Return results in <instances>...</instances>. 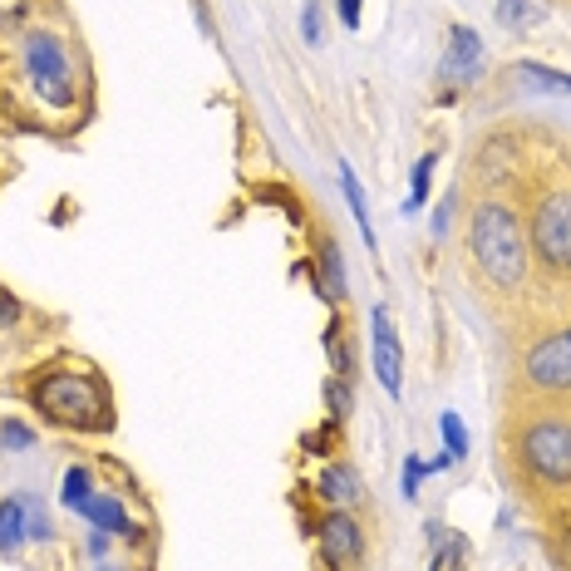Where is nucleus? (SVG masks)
Wrapping results in <instances>:
<instances>
[{"instance_id": "obj_1", "label": "nucleus", "mask_w": 571, "mask_h": 571, "mask_svg": "<svg viewBox=\"0 0 571 571\" xmlns=\"http://www.w3.org/2000/svg\"><path fill=\"white\" fill-rule=\"evenodd\" d=\"M468 247H473V261L483 267L498 291H517L527 281V257H532V241H527L522 222L507 203L488 197V203L473 207L468 217Z\"/></svg>"}, {"instance_id": "obj_25", "label": "nucleus", "mask_w": 571, "mask_h": 571, "mask_svg": "<svg viewBox=\"0 0 571 571\" xmlns=\"http://www.w3.org/2000/svg\"><path fill=\"white\" fill-rule=\"evenodd\" d=\"M301 35H305V45H321V6H305V15H301Z\"/></svg>"}, {"instance_id": "obj_22", "label": "nucleus", "mask_w": 571, "mask_h": 571, "mask_svg": "<svg viewBox=\"0 0 571 571\" xmlns=\"http://www.w3.org/2000/svg\"><path fill=\"white\" fill-rule=\"evenodd\" d=\"M429 459H419V453H409V463H405V483H399V488H405V498H414V493H419V483H424L429 478Z\"/></svg>"}, {"instance_id": "obj_8", "label": "nucleus", "mask_w": 571, "mask_h": 571, "mask_svg": "<svg viewBox=\"0 0 571 571\" xmlns=\"http://www.w3.org/2000/svg\"><path fill=\"white\" fill-rule=\"evenodd\" d=\"M369 321H375V375H379V385H385V395L399 399V395H405V375H399V359H405V355H399L389 311H385V305H375V311H369Z\"/></svg>"}, {"instance_id": "obj_2", "label": "nucleus", "mask_w": 571, "mask_h": 571, "mask_svg": "<svg viewBox=\"0 0 571 571\" xmlns=\"http://www.w3.org/2000/svg\"><path fill=\"white\" fill-rule=\"evenodd\" d=\"M35 409L60 429H109V395L94 375H45L35 385Z\"/></svg>"}, {"instance_id": "obj_9", "label": "nucleus", "mask_w": 571, "mask_h": 571, "mask_svg": "<svg viewBox=\"0 0 571 571\" xmlns=\"http://www.w3.org/2000/svg\"><path fill=\"white\" fill-rule=\"evenodd\" d=\"M478 69H483V40L473 35L468 25H453L449 30V55H443V74H449V79L473 84L478 79Z\"/></svg>"}, {"instance_id": "obj_13", "label": "nucleus", "mask_w": 571, "mask_h": 571, "mask_svg": "<svg viewBox=\"0 0 571 571\" xmlns=\"http://www.w3.org/2000/svg\"><path fill=\"white\" fill-rule=\"evenodd\" d=\"M341 187H345V203H351V213H355V222H359V231H365V247L375 251V227H369V203H365V187H359L355 168H345V163H341Z\"/></svg>"}, {"instance_id": "obj_5", "label": "nucleus", "mask_w": 571, "mask_h": 571, "mask_svg": "<svg viewBox=\"0 0 571 571\" xmlns=\"http://www.w3.org/2000/svg\"><path fill=\"white\" fill-rule=\"evenodd\" d=\"M25 69L35 79V94L50 104V109H69L74 104V69L69 55L55 35H30L25 40Z\"/></svg>"}, {"instance_id": "obj_19", "label": "nucleus", "mask_w": 571, "mask_h": 571, "mask_svg": "<svg viewBox=\"0 0 571 571\" xmlns=\"http://www.w3.org/2000/svg\"><path fill=\"white\" fill-rule=\"evenodd\" d=\"M89 483H94L89 468H69V473H65V493H60V498H65V507H74V513H79V507L94 498Z\"/></svg>"}, {"instance_id": "obj_11", "label": "nucleus", "mask_w": 571, "mask_h": 571, "mask_svg": "<svg viewBox=\"0 0 571 571\" xmlns=\"http://www.w3.org/2000/svg\"><path fill=\"white\" fill-rule=\"evenodd\" d=\"M429 542H433V567L429 571H463V557H468V542L449 527L429 522Z\"/></svg>"}, {"instance_id": "obj_17", "label": "nucleus", "mask_w": 571, "mask_h": 571, "mask_svg": "<svg viewBox=\"0 0 571 571\" xmlns=\"http://www.w3.org/2000/svg\"><path fill=\"white\" fill-rule=\"evenodd\" d=\"M321 291H331V301H341V295H345V267H341L335 241H325V247H321Z\"/></svg>"}, {"instance_id": "obj_7", "label": "nucleus", "mask_w": 571, "mask_h": 571, "mask_svg": "<svg viewBox=\"0 0 571 571\" xmlns=\"http://www.w3.org/2000/svg\"><path fill=\"white\" fill-rule=\"evenodd\" d=\"M321 552H325V562H331L335 571H351V567H359V557H365V532H359V522L345 513V507L325 513V522H321Z\"/></svg>"}, {"instance_id": "obj_24", "label": "nucleus", "mask_w": 571, "mask_h": 571, "mask_svg": "<svg viewBox=\"0 0 571 571\" xmlns=\"http://www.w3.org/2000/svg\"><path fill=\"white\" fill-rule=\"evenodd\" d=\"M25 532L35 537V542H45V537L55 532V527H50V517H45V507L30 503V498H25Z\"/></svg>"}, {"instance_id": "obj_4", "label": "nucleus", "mask_w": 571, "mask_h": 571, "mask_svg": "<svg viewBox=\"0 0 571 571\" xmlns=\"http://www.w3.org/2000/svg\"><path fill=\"white\" fill-rule=\"evenodd\" d=\"M527 241L552 271H571V187H557L537 203Z\"/></svg>"}, {"instance_id": "obj_10", "label": "nucleus", "mask_w": 571, "mask_h": 571, "mask_svg": "<svg viewBox=\"0 0 571 571\" xmlns=\"http://www.w3.org/2000/svg\"><path fill=\"white\" fill-rule=\"evenodd\" d=\"M79 517L94 527V532H109V537H129L133 532L129 507H123L119 498H99V493H94V498L79 507Z\"/></svg>"}, {"instance_id": "obj_6", "label": "nucleus", "mask_w": 571, "mask_h": 571, "mask_svg": "<svg viewBox=\"0 0 571 571\" xmlns=\"http://www.w3.org/2000/svg\"><path fill=\"white\" fill-rule=\"evenodd\" d=\"M522 379L532 389H547V395H562V389H571V325H567V331L542 335V341L527 351Z\"/></svg>"}, {"instance_id": "obj_3", "label": "nucleus", "mask_w": 571, "mask_h": 571, "mask_svg": "<svg viewBox=\"0 0 571 571\" xmlns=\"http://www.w3.org/2000/svg\"><path fill=\"white\" fill-rule=\"evenodd\" d=\"M522 463L542 488H567L571 483V419H532L517 439Z\"/></svg>"}, {"instance_id": "obj_27", "label": "nucleus", "mask_w": 571, "mask_h": 571, "mask_svg": "<svg viewBox=\"0 0 571 571\" xmlns=\"http://www.w3.org/2000/svg\"><path fill=\"white\" fill-rule=\"evenodd\" d=\"M359 6H365V0H341V20H345V25H359Z\"/></svg>"}, {"instance_id": "obj_12", "label": "nucleus", "mask_w": 571, "mask_h": 571, "mask_svg": "<svg viewBox=\"0 0 571 571\" xmlns=\"http://www.w3.org/2000/svg\"><path fill=\"white\" fill-rule=\"evenodd\" d=\"M25 537V498H6L0 503V557H15Z\"/></svg>"}, {"instance_id": "obj_26", "label": "nucleus", "mask_w": 571, "mask_h": 571, "mask_svg": "<svg viewBox=\"0 0 571 571\" xmlns=\"http://www.w3.org/2000/svg\"><path fill=\"white\" fill-rule=\"evenodd\" d=\"M20 321V301L10 291H0V331H6V325H15Z\"/></svg>"}, {"instance_id": "obj_23", "label": "nucleus", "mask_w": 571, "mask_h": 571, "mask_svg": "<svg viewBox=\"0 0 571 571\" xmlns=\"http://www.w3.org/2000/svg\"><path fill=\"white\" fill-rule=\"evenodd\" d=\"M325 405H331V414H335V419L351 414V385H345L341 375H335L331 385H325Z\"/></svg>"}, {"instance_id": "obj_14", "label": "nucleus", "mask_w": 571, "mask_h": 571, "mask_svg": "<svg viewBox=\"0 0 571 571\" xmlns=\"http://www.w3.org/2000/svg\"><path fill=\"white\" fill-rule=\"evenodd\" d=\"M513 79H522V84H537L542 94H571V74H562V69H547V65H517L513 69Z\"/></svg>"}, {"instance_id": "obj_15", "label": "nucleus", "mask_w": 571, "mask_h": 571, "mask_svg": "<svg viewBox=\"0 0 571 571\" xmlns=\"http://www.w3.org/2000/svg\"><path fill=\"white\" fill-rule=\"evenodd\" d=\"M315 488H321L325 503H355V473L345 468V463H331V468L321 473V483H315Z\"/></svg>"}, {"instance_id": "obj_20", "label": "nucleus", "mask_w": 571, "mask_h": 571, "mask_svg": "<svg viewBox=\"0 0 571 571\" xmlns=\"http://www.w3.org/2000/svg\"><path fill=\"white\" fill-rule=\"evenodd\" d=\"M498 20L507 30H527V25H537V10H532V0H498Z\"/></svg>"}, {"instance_id": "obj_28", "label": "nucleus", "mask_w": 571, "mask_h": 571, "mask_svg": "<svg viewBox=\"0 0 571 571\" xmlns=\"http://www.w3.org/2000/svg\"><path fill=\"white\" fill-rule=\"evenodd\" d=\"M449 203H453V197H443L439 213H433V237H443V231H449Z\"/></svg>"}, {"instance_id": "obj_16", "label": "nucleus", "mask_w": 571, "mask_h": 571, "mask_svg": "<svg viewBox=\"0 0 571 571\" xmlns=\"http://www.w3.org/2000/svg\"><path fill=\"white\" fill-rule=\"evenodd\" d=\"M433 168H439V153H424V158L414 163V177H409V197H405V217L419 213V207L429 203V177H433Z\"/></svg>"}, {"instance_id": "obj_21", "label": "nucleus", "mask_w": 571, "mask_h": 571, "mask_svg": "<svg viewBox=\"0 0 571 571\" xmlns=\"http://www.w3.org/2000/svg\"><path fill=\"white\" fill-rule=\"evenodd\" d=\"M30 443H35V433H30L25 424H15V419H6V424H0V449H15V453H25Z\"/></svg>"}, {"instance_id": "obj_18", "label": "nucleus", "mask_w": 571, "mask_h": 571, "mask_svg": "<svg viewBox=\"0 0 571 571\" xmlns=\"http://www.w3.org/2000/svg\"><path fill=\"white\" fill-rule=\"evenodd\" d=\"M439 433H443V443H449V459L459 463L463 453H468V429H463V419L453 414V409H443L439 414Z\"/></svg>"}]
</instances>
